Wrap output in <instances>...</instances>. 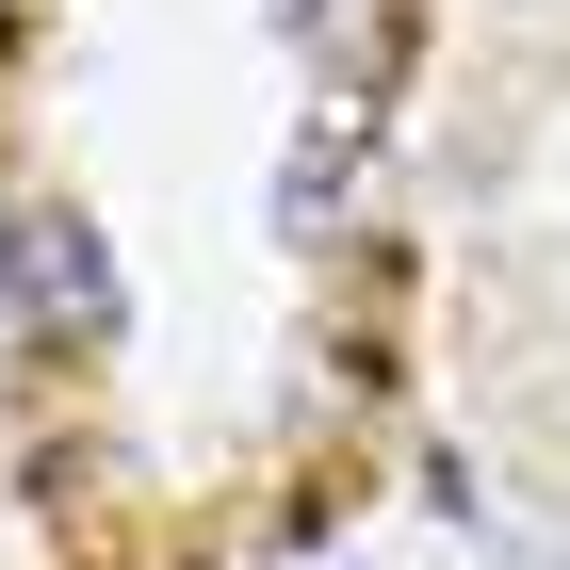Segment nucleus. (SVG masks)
Wrapping results in <instances>:
<instances>
[{
  "instance_id": "nucleus-1",
  "label": "nucleus",
  "mask_w": 570,
  "mask_h": 570,
  "mask_svg": "<svg viewBox=\"0 0 570 570\" xmlns=\"http://www.w3.org/2000/svg\"><path fill=\"white\" fill-rule=\"evenodd\" d=\"M0 294L33 309V326H115V262H98L82 213H17L0 228Z\"/></svg>"
},
{
  "instance_id": "nucleus-2",
  "label": "nucleus",
  "mask_w": 570,
  "mask_h": 570,
  "mask_svg": "<svg viewBox=\"0 0 570 570\" xmlns=\"http://www.w3.org/2000/svg\"><path fill=\"white\" fill-rule=\"evenodd\" d=\"M262 17L326 66V82H375V66H392V0H262Z\"/></svg>"
}]
</instances>
